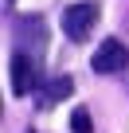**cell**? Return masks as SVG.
I'll list each match as a JSON object with an SVG mask.
<instances>
[{"label":"cell","mask_w":129,"mask_h":133,"mask_svg":"<svg viewBox=\"0 0 129 133\" xmlns=\"http://www.w3.org/2000/svg\"><path fill=\"white\" fill-rule=\"evenodd\" d=\"M98 16H102V8L94 4V0H78V4H67V8H63V31H67V39L82 43V39L94 31Z\"/></svg>","instance_id":"6da1fadb"},{"label":"cell","mask_w":129,"mask_h":133,"mask_svg":"<svg viewBox=\"0 0 129 133\" xmlns=\"http://www.w3.org/2000/svg\"><path fill=\"white\" fill-rule=\"evenodd\" d=\"M125 63H129V47L121 39H102V47L90 59L94 75H117V71H125Z\"/></svg>","instance_id":"7a4b0ae2"},{"label":"cell","mask_w":129,"mask_h":133,"mask_svg":"<svg viewBox=\"0 0 129 133\" xmlns=\"http://www.w3.org/2000/svg\"><path fill=\"white\" fill-rule=\"evenodd\" d=\"M35 86H39V63L28 51H16L12 55V94L16 98H28Z\"/></svg>","instance_id":"3957f363"},{"label":"cell","mask_w":129,"mask_h":133,"mask_svg":"<svg viewBox=\"0 0 129 133\" xmlns=\"http://www.w3.org/2000/svg\"><path fill=\"white\" fill-rule=\"evenodd\" d=\"M16 39H20V51H28L31 55V47H47V24L39 20V16H20V24H16Z\"/></svg>","instance_id":"277c9868"},{"label":"cell","mask_w":129,"mask_h":133,"mask_svg":"<svg viewBox=\"0 0 129 133\" xmlns=\"http://www.w3.org/2000/svg\"><path fill=\"white\" fill-rule=\"evenodd\" d=\"M71 94H74V78H71V75H55V78L39 90V102H35V106H39V110H51V106H59V102H67Z\"/></svg>","instance_id":"5b68a950"},{"label":"cell","mask_w":129,"mask_h":133,"mask_svg":"<svg viewBox=\"0 0 129 133\" xmlns=\"http://www.w3.org/2000/svg\"><path fill=\"white\" fill-rule=\"evenodd\" d=\"M71 133H94V121H90V110L86 106L71 110Z\"/></svg>","instance_id":"8992f818"},{"label":"cell","mask_w":129,"mask_h":133,"mask_svg":"<svg viewBox=\"0 0 129 133\" xmlns=\"http://www.w3.org/2000/svg\"><path fill=\"white\" fill-rule=\"evenodd\" d=\"M0 117H4V98H0Z\"/></svg>","instance_id":"52a82bcc"},{"label":"cell","mask_w":129,"mask_h":133,"mask_svg":"<svg viewBox=\"0 0 129 133\" xmlns=\"http://www.w3.org/2000/svg\"><path fill=\"white\" fill-rule=\"evenodd\" d=\"M8 4H16V0H8Z\"/></svg>","instance_id":"ba28073f"},{"label":"cell","mask_w":129,"mask_h":133,"mask_svg":"<svg viewBox=\"0 0 129 133\" xmlns=\"http://www.w3.org/2000/svg\"><path fill=\"white\" fill-rule=\"evenodd\" d=\"M28 133H31V129H28Z\"/></svg>","instance_id":"9c48e42d"}]
</instances>
